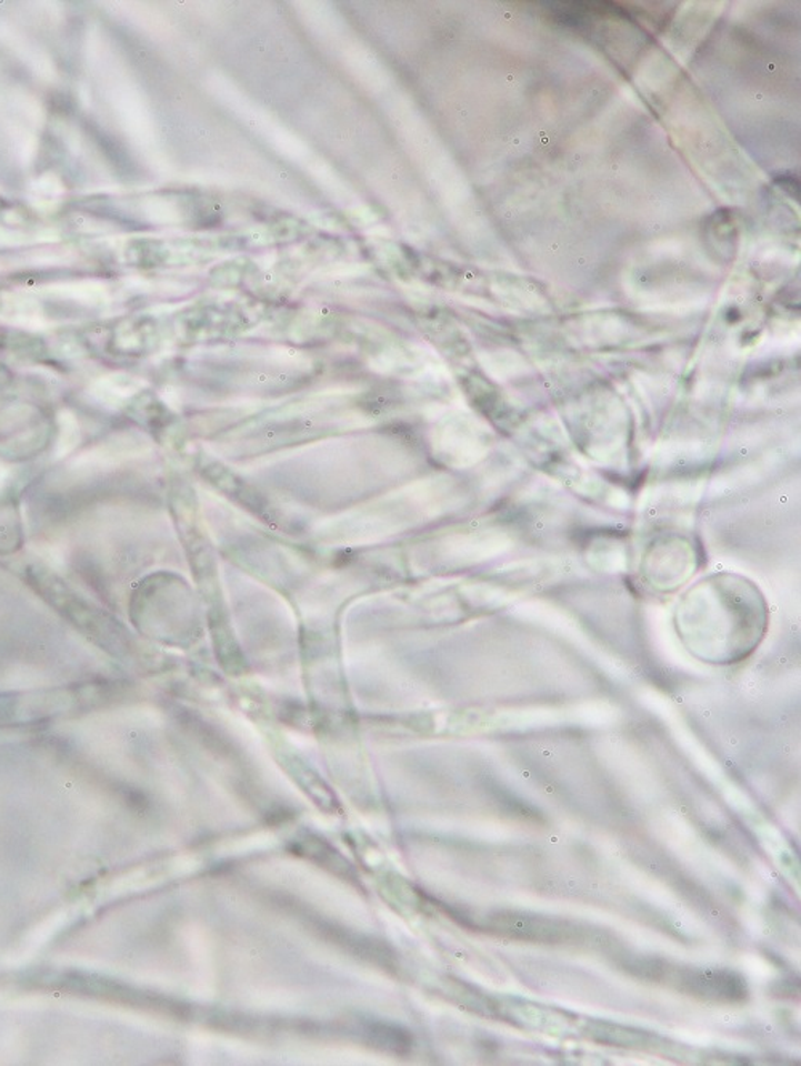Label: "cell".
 Returning a JSON list of instances; mask_svg holds the SVG:
<instances>
[{
	"instance_id": "obj_3",
	"label": "cell",
	"mask_w": 801,
	"mask_h": 1066,
	"mask_svg": "<svg viewBox=\"0 0 801 1066\" xmlns=\"http://www.w3.org/2000/svg\"><path fill=\"white\" fill-rule=\"evenodd\" d=\"M627 969L637 977L644 980H662L667 975V964L654 957H644V959H633L625 964Z\"/></svg>"
},
{
	"instance_id": "obj_2",
	"label": "cell",
	"mask_w": 801,
	"mask_h": 1066,
	"mask_svg": "<svg viewBox=\"0 0 801 1066\" xmlns=\"http://www.w3.org/2000/svg\"><path fill=\"white\" fill-rule=\"evenodd\" d=\"M500 931L507 932L511 937L523 938L532 942H563L571 938L572 929H569L567 923L560 921L543 919V917H528L510 915L500 917Z\"/></svg>"
},
{
	"instance_id": "obj_1",
	"label": "cell",
	"mask_w": 801,
	"mask_h": 1066,
	"mask_svg": "<svg viewBox=\"0 0 801 1066\" xmlns=\"http://www.w3.org/2000/svg\"><path fill=\"white\" fill-rule=\"evenodd\" d=\"M677 982L683 992L705 998L741 1000L747 996L745 982L732 972L683 971Z\"/></svg>"
}]
</instances>
